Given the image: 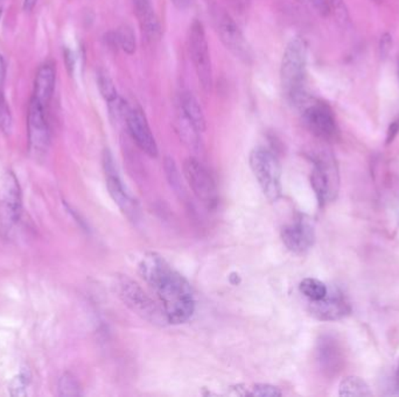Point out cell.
Instances as JSON below:
<instances>
[{
	"label": "cell",
	"instance_id": "obj_1",
	"mask_svg": "<svg viewBox=\"0 0 399 397\" xmlns=\"http://www.w3.org/2000/svg\"><path fill=\"white\" fill-rule=\"evenodd\" d=\"M140 275L157 295L168 324H183L195 310V298L188 281L163 256L147 253L140 263Z\"/></svg>",
	"mask_w": 399,
	"mask_h": 397
},
{
	"label": "cell",
	"instance_id": "obj_2",
	"mask_svg": "<svg viewBox=\"0 0 399 397\" xmlns=\"http://www.w3.org/2000/svg\"><path fill=\"white\" fill-rule=\"evenodd\" d=\"M307 70V43L296 36L287 43L280 65V83L287 100L299 107L308 98L305 83Z\"/></svg>",
	"mask_w": 399,
	"mask_h": 397
},
{
	"label": "cell",
	"instance_id": "obj_3",
	"mask_svg": "<svg viewBox=\"0 0 399 397\" xmlns=\"http://www.w3.org/2000/svg\"><path fill=\"white\" fill-rule=\"evenodd\" d=\"M116 288H117L118 296L121 298V302L132 312L140 316L142 320H145L153 325H160V327L168 324L167 318H166L160 304H157L142 289L140 284L136 283L130 277H118Z\"/></svg>",
	"mask_w": 399,
	"mask_h": 397
},
{
	"label": "cell",
	"instance_id": "obj_4",
	"mask_svg": "<svg viewBox=\"0 0 399 397\" xmlns=\"http://www.w3.org/2000/svg\"><path fill=\"white\" fill-rule=\"evenodd\" d=\"M249 162L264 195L270 202H277L282 196V166L278 157L270 149L257 147L250 153Z\"/></svg>",
	"mask_w": 399,
	"mask_h": 397
},
{
	"label": "cell",
	"instance_id": "obj_5",
	"mask_svg": "<svg viewBox=\"0 0 399 397\" xmlns=\"http://www.w3.org/2000/svg\"><path fill=\"white\" fill-rule=\"evenodd\" d=\"M213 19L216 32L227 50L242 61L243 63H251L253 60L251 46L232 15L220 6H215L213 8Z\"/></svg>",
	"mask_w": 399,
	"mask_h": 397
},
{
	"label": "cell",
	"instance_id": "obj_6",
	"mask_svg": "<svg viewBox=\"0 0 399 397\" xmlns=\"http://www.w3.org/2000/svg\"><path fill=\"white\" fill-rule=\"evenodd\" d=\"M313 164L310 182L317 195V202L324 206L338 197L340 188L339 171L334 157L324 153L314 156Z\"/></svg>",
	"mask_w": 399,
	"mask_h": 397
},
{
	"label": "cell",
	"instance_id": "obj_7",
	"mask_svg": "<svg viewBox=\"0 0 399 397\" xmlns=\"http://www.w3.org/2000/svg\"><path fill=\"white\" fill-rule=\"evenodd\" d=\"M189 53L192 59L200 86L204 93H211L213 88V67L207 36L202 22H193L189 29Z\"/></svg>",
	"mask_w": 399,
	"mask_h": 397
},
{
	"label": "cell",
	"instance_id": "obj_8",
	"mask_svg": "<svg viewBox=\"0 0 399 397\" xmlns=\"http://www.w3.org/2000/svg\"><path fill=\"white\" fill-rule=\"evenodd\" d=\"M299 109L303 111V124L315 137L324 141H331L338 138L339 128L336 118L326 104L310 100L308 97Z\"/></svg>",
	"mask_w": 399,
	"mask_h": 397
},
{
	"label": "cell",
	"instance_id": "obj_9",
	"mask_svg": "<svg viewBox=\"0 0 399 397\" xmlns=\"http://www.w3.org/2000/svg\"><path fill=\"white\" fill-rule=\"evenodd\" d=\"M183 174L197 199L208 209H215L218 202V187L207 168L194 157H188L183 164Z\"/></svg>",
	"mask_w": 399,
	"mask_h": 397
},
{
	"label": "cell",
	"instance_id": "obj_10",
	"mask_svg": "<svg viewBox=\"0 0 399 397\" xmlns=\"http://www.w3.org/2000/svg\"><path fill=\"white\" fill-rule=\"evenodd\" d=\"M22 192L12 173H6L0 181V224L5 231L11 230L22 217Z\"/></svg>",
	"mask_w": 399,
	"mask_h": 397
},
{
	"label": "cell",
	"instance_id": "obj_11",
	"mask_svg": "<svg viewBox=\"0 0 399 397\" xmlns=\"http://www.w3.org/2000/svg\"><path fill=\"white\" fill-rule=\"evenodd\" d=\"M29 150L34 155H43L50 145V126L45 117V107L34 97L31 100L27 117Z\"/></svg>",
	"mask_w": 399,
	"mask_h": 397
},
{
	"label": "cell",
	"instance_id": "obj_12",
	"mask_svg": "<svg viewBox=\"0 0 399 397\" xmlns=\"http://www.w3.org/2000/svg\"><path fill=\"white\" fill-rule=\"evenodd\" d=\"M125 124L128 126V133L133 141L136 142L144 153L151 157H157L158 145L154 139L153 133L151 131L150 125L146 116L140 107H128Z\"/></svg>",
	"mask_w": 399,
	"mask_h": 397
},
{
	"label": "cell",
	"instance_id": "obj_13",
	"mask_svg": "<svg viewBox=\"0 0 399 397\" xmlns=\"http://www.w3.org/2000/svg\"><path fill=\"white\" fill-rule=\"evenodd\" d=\"M103 166L105 176H107V192L110 194L111 198L114 199V203L119 206V209L131 218L135 219L137 216V205L135 201L130 197L128 192H125L121 178L118 176L117 169L114 166V157L109 149H105L103 153Z\"/></svg>",
	"mask_w": 399,
	"mask_h": 397
},
{
	"label": "cell",
	"instance_id": "obj_14",
	"mask_svg": "<svg viewBox=\"0 0 399 397\" xmlns=\"http://www.w3.org/2000/svg\"><path fill=\"white\" fill-rule=\"evenodd\" d=\"M310 312L322 322H334L347 317L352 306L346 296L339 289H328V294L320 301L310 302Z\"/></svg>",
	"mask_w": 399,
	"mask_h": 397
},
{
	"label": "cell",
	"instance_id": "obj_15",
	"mask_svg": "<svg viewBox=\"0 0 399 397\" xmlns=\"http://www.w3.org/2000/svg\"><path fill=\"white\" fill-rule=\"evenodd\" d=\"M284 245L296 254H303L314 245L315 232L310 220L300 216L293 223L286 225L282 231Z\"/></svg>",
	"mask_w": 399,
	"mask_h": 397
},
{
	"label": "cell",
	"instance_id": "obj_16",
	"mask_svg": "<svg viewBox=\"0 0 399 397\" xmlns=\"http://www.w3.org/2000/svg\"><path fill=\"white\" fill-rule=\"evenodd\" d=\"M140 29L149 41H158L163 36V29L154 10L152 0H132Z\"/></svg>",
	"mask_w": 399,
	"mask_h": 397
},
{
	"label": "cell",
	"instance_id": "obj_17",
	"mask_svg": "<svg viewBox=\"0 0 399 397\" xmlns=\"http://www.w3.org/2000/svg\"><path fill=\"white\" fill-rule=\"evenodd\" d=\"M317 361L327 374L338 372L342 362V355L339 345L329 336H324L317 343Z\"/></svg>",
	"mask_w": 399,
	"mask_h": 397
},
{
	"label": "cell",
	"instance_id": "obj_18",
	"mask_svg": "<svg viewBox=\"0 0 399 397\" xmlns=\"http://www.w3.org/2000/svg\"><path fill=\"white\" fill-rule=\"evenodd\" d=\"M57 81V72L52 64H43L36 72L34 82V98L39 100L43 107L50 103L53 97Z\"/></svg>",
	"mask_w": 399,
	"mask_h": 397
},
{
	"label": "cell",
	"instance_id": "obj_19",
	"mask_svg": "<svg viewBox=\"0 0 399 397\" xmlns=\"http://www.w3.org/2000/svg\"><path fill=\"white\" fill-rule=\"evenodd\" d=\"M180 111L188 118L200 133L207 130V121L204 117V110L200 105L199 100L192 93H186L180 100Z\"/></svg>",
	"mask_w": 399,
	"mask_h": 397
},
{
	"label": "cell",
	"instance_id": "obj_20",
	"mask_svg": "<svg viewBox=\"0 0 399 397\" xmlns=\"http://www.w3.org/2000/svg\"><path fill=\"white\" fill-rule=\"evenodd\" d=\"M176 131L180 135V139L188 146L189 148L196 149L199 147L200 132L181 111H179L176 118Z\"/></svg>",
	"mask_w": 399,
	"mask_h": 397
},
{
	"label": "cell",
	"instance_id": "obj_21",
	"mask_svg": "<svg viewBox=\"0 0 399 397\" xmlns=\"http://www.w3.org/2000/svg\"><path fill=\"white\" fill-rule=\"evenodd\" d=\"M340 396H371L370 387L359 376H347L341 381L339 387Z\"/></svg>",
	"mask_w": 399,
	"mask_h": 397
},
{
	"label": "cell",
	"instance_id": "obj_22",
	"mask_svg": "<svg viewBox=\"0 0 399 397\" xmlns=\"http://www.w3.org/2000/svg\"><path fill=\"white\" fill-rule=\"evenodd\" d=\"M300 293L308 298L310 302L320 301L328 294V287L324 282L317 279H305L300 282Z\"/></svg>",
	"mask_w": 399,
	"mask_h": 397
},
{
	"label": "cell",
	"instance_id": "obj_23",
	"mask_svg": "<svg viewBox=\"0 0 399 397\" xmlns=\"http://www.w3.org/2000/svg\"><path fill=\"white\" fill-rule=\"evenodd\" d=\"M116 38H117L118 46L123 49V52L128 54V55H133L136 53V36H135V32H133L131 26L126 25V24L121 25L116 31Z\"/></svg>",
	"mask_w": 399,
	"mask_h": 397
},
{
	"label": "cell",
	"instance_id": "obj_24",
	"mask_svg": "<svg viewBox=\"0 0 399 397\" xmlns=\"http://www.w3.org/2000/svg\"><path fill=\"white\" fill-rule=\"evenodd\" d=\"M97 86L100 89V95L103 97L107 104L114 103V100L119 98L117 89L114 86L112 78L105 72V71H98L97 74Z\"/></svg>",
	"mask_w": 399,
	"mask_h": 397
},
{
	"label": "cell",
	"instance_id": "obj_25",
	"mask_svg": "<svg viewBox=\"0 0 399 397\" xmlns=\"http://www.w3.org/2000/svg\"><path fill=\"white\" fill-rule=\"evenodd\" d=\"M327 4L329 13L334 15L336 22L346 29L349 24V13L346 3L343 0H327Z\"/></svg>",
	"mask_w": 399,
	"mask_h": 397
},
{
	"label": "cell",
	"instance_id": "obj_26",
	"mask_svg": "<svg viewBox=\"0 0 399 397\" xmlns=\"http://www.w3.org/2000/svg\"><path fill=\"white\" fill-rule=\"evenodd\" d=\"M59 393L61 396H80L81 387L74 376L64 374L59 381Z\"/></svg>",
	"mask_w": 399,
	"mask_h": 397
},
{
	"label": "cell",
	"instance_id": "obj_27",
	"mask_svg": "<svg viewBox=\"0 0 399 397\" xmlns=\"http://www.w3.org/2000/svg\"><path fill=\"white\" fill-rule=\"evenodd\" d=\"M0 130L8 135L11 134L13 131V118H12L11 110L1 91H0Z\"/></svg>",
	"mask_w": 399,
	"mask_h": 397
},
{
	"label": "cell",
	"instance_id": "obj_28",
	"mask_svg": "<svg viewBox=\"0 0 399 397\" xmlns=\"http://www.w3.org/2000/svg\"><path fill=\"white\" fill-rule=\"evenodd\" d=\"M246 395L259 397H277L282 396V391L279 390V388L271 386V384L258 383V384L251 387L250 391H246Z\"/></svg>",
	"mask_w": 399,
	"mask_h": 397
},
{
	"label": "cell",
	"instance_id": "obj_29",
	"mask_svg": "<svg viewBox=\"0 0 399 397\" xmlns=\"http://www.w3.org/2000/svg\"><path fill=\"white\" fill-rule=\"evenodd\" d=\"M29 376L27 375V373L22 372V374H19L10 383V391H11L12 396H26L27 395L26 388L29 387Z\"/></svg>",
	"mask_w": 399,
	"mask_h": 397
},
{
	"label": "cell",
	"instance_id": "obj_30",
	"mask_svg": "<svg viewBox=\"0 0 399 397\" xmlns=\"http://www.w3.org/2000/svg\"><path fill=\"white\" fill-rule=\"evenodd\" d=\"M300 4L305 5L310 10L317 12L319 15H326L329 13L327 0H298Z\"/></svg>",
	"mask_w": 399,
	"mask_h": 397
},
{
	"label": "cell",
	"instance_id": "obj_31",
	"mask_svg": "<svg viewBox=\"0 0 399 397\" xmlns=\"http://www.w3.org/2000/svg\"><path fill=\"white\" fill-rule=\"evenodd\" d=\"M381 39V54L382 56L385 57L390 50V47H391V36L389 34H384Z\"/></svg>",
	"mask_w": 399,
	"mask_h": 397
},
{
	"label": "cell",
	"instance_id": "obj_32",
	"mask_svg": "<svg viewBox=\"0 0 399 397\" xmlns=\"http://www.w3.org/2000/svg\"><path fill=\"white\" fill-rule=\"evenodd\" d=\"M5 76H6V64H5L4 57L0 55V91L4 86Z\"/></svg>",
	"mask_w": 399,
	"mask_h": 397
},
{
	"label": "cell",
	"instance_id": "obj_33",
	"mask_svg": "<svg viewBox=\"0 0 399 397\" xmlns=\"http://www.w3.org/2000/svg\"><path fill=\"white\" fill-rule=\"evenodd\" d=\"M172 3L178 10H187L192 4V0H172Z\"/></svg>",
	"mask_w": 399,
	"mask_h": 397
},
{
	"label": "cell",
	"instance_id": "obj_34",
	"mask_svg": "<svg viewBox=\"0 0 399 397\" xmlns=\"http://www.w3.org/2000/svg\"><path fill=\"white\" fill-rule=\"evenodd\" d=\"M64 59H66V62H67V65H68L69 69H73L74 68V54L70 52V50H66V54H64Z\"/></svg>",
	"mask_w": 399,
	"mask_h": 397
},
{
	"label": "cell",
	"instance_id": "obj_35",
	"mask_svg": "<svg viewBox=\"0 0 399 397\" xmlns=\"http://www.w3.org/2000/svg\"><path fill=\"white\" fill-rule=\"evenodd\" d=\"M36 3H38V0H24V10H25L26 12L32 11Z\"/></svg>",
	"mask_w": 399,
	"mask_h": 397
},
{
	"label": "cell",
	"instance_id": "obj_36",
	"mask_svg": "<svg viewBox=\"0 0 399 397\" xmlns=\"http://www.w3.org/2000/svg\"><path fill=\"white\" fill-rule=\"evenodd\" d=\"M397 384L399 387V365H398V371H397Z\"/></svg>",
	"mask_w": 399,
	"mask_h": 397
},
{
	"label": "cell",
	"instance_id": "obj_37",
	"mask_svg": "<svg viewBox=\"0 0 399 397\" xmlns=\"http://www.w3.org/2000/svg\"><path fill=\"white\" fill-rule=\"evenodd\" d=\"M0 18H1V10H0Z\"/></svg>",
	"mask_w": 399,
	"mask_h": 397
},
{
	"label": "cell",
	"instance_id": "obj_38",
	"mask_svg": "<svg viewBox=\"0 0 399 397\" xmlns=\"http://www.w3.org/2000/svg\"><path fill=\"white\" fill-rule=\"evenodd\" d=\"M398 75H399V64H398Z\"/></svg>",
	"mask_w": 399,
	"mask_h": 397
}]
</instances>
